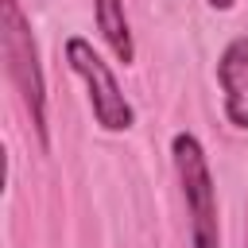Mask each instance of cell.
<instances>
[{
  "instance_id": "obj_6",
  "label": "cell",
  "mask_w": 248,
  "mask_h": 248,
  "mask_svg": "<svg viewBox=\"0 0 248 248\" xmlns=\"http://www.w3.org/2000/svg\"><path fill=\"white\" fill-rule=\"evenodd\" d=\"M205 4H209V8H217V12H229L236 0H205Z\"/></svg>"
},
{
  "instance_id": "obj_2",
  "label": "cell",
  "mask_w": 248,
  "mask_h": 248,
  "mask_svg": "<svg viewBox=\"0 0 248 248\" xmlns=\"http://www.w3.org/2000/svg\"><path fill=\"white\" fill-rule=\"evenodd\" d=\"M170 159L174 174L182 186L186 217H190V240L194 248H221V225H217V186L209 174L205 147L194 132H178L170 140Z\"/></svg>"
},
{
  "instance_id": "obj_3",
  "label": "cell",
  "mask_w": 248,
  "mask_h": 248,
  "mask_svg": "<svg viewBox=\"0 0 248 248\" xmlns=\"http://www.w3.org/2000/svg\"><path fill=\"white\" fill-rule=\"evenodd\" d=\"M66 62L70 70L85 81L89 89V108H93V120L101 132H128L136 124V108L128 105L124 89L116 85V74L108 70V62L93 50L89 39L81 35H70L66 39Z\"/></svg>"
},
{
  "instance_id": "obj_5",
  "label": "cell",
  "mask_w": 248,
  "mask_h": 248,
  "mask_svg": "<svg viewBox=\"0 0 248 248\" xmlns=\"http://www.w3.org/2000/svg\"><path fill=\"white\" fill-rule=\"evenodd\" d=\"M93 19H97L101 39H105L108 50L116 54V62L132 66V62H136V39H132V27H128L124 0H93Z\"/></svg>"
},
{
  "instance_id": "obj_1",
  "label": "cell",
  "mask_w": 248,
  "mask_h": 248,
  "mask_svg": "<svg viewBox=\"0 0 248 248\" xmlns=\"http://www.w3.org/2000/svg\"><path fill=\"white\" fill-rule=\"evenodd\" d=\"M0 50H4V70L8 81L19 89L31 128L43 147H50V128H46V78L39 66V46L31 35V23L19 8V0H0Z\"/></svg>"
},
{
  "instance_id": "obj_4",
  "label": "cell",
  "mask_w": 248,
  "mask_h": 248,
  "mask_svg": "<svg viewBox=\"0 0 248 248\" xmlns=\"http://www.w3.org/2000/svg\"><path fill=\"white\" fill-rule=\"evenodd\" d=\"M217 85L232 128L248 132V35H236L217 58Z\"/></svg>"
}]
</instances>
